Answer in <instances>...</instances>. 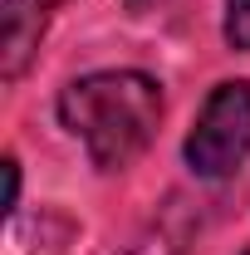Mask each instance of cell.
<instances>
[{"label": "cell", "mask_w": 250, "mask_h": 255, "mask_svg": "<svg viewBox=\"0 0 250 255\" xmlns=\"http://www.w3.org/2000/svg\"><path fill=\"white\" fill-rule=\"evenodd\" d=\"M246 255H250V251H246Z\"/></svg>", "instance_id": "cell-8"}, {"label": "cell", "mask_w": 250, "mask_h": 255, "mask_svg": "<svg viewBox=\"0 0 250 255\" xmlns=\"http://www.w3.org/2000/svg\"><path fill=\"white\" fill-rule=\"evenodd\" d=\"M191 231H196V211H191V201H187V196H172V201L157 211V221L127 246V255H187Z\"/></svg>", "instance_id": "cell-4"}, {"label": "cell", "mask_w": 250, "mask_h": 255, "mask_svg": "<svg viewBox=\"0 0 250 255\" xmlns=\"http://www.w3.org/2000/svg\"><path fill=\"white\" fill-rule=\"evenodd\" d=\"M250 152V84L231 79L216 84L187 132V167L206 182L231 177Z\"/></svg>", "instance_id": "cell-2"}, {"label": "cell", "mask_w": 250, "mask_h": 255, "mask_svg": "<svg viewBox=\"0 0 250 255\" xmlns=\"http://www.w3.org/2000/svg\"><path fill=\"white\" fill-rule=\"evenodd\" d=\"M59 123L84 137L98 172H123L147 152L162 123V84L137 69H103L64 84Z\"/></svg>", "instance_id": "cell-1"}, {"label": "cell", "mask_w": 250, "mask_h": 255, "mask_svg": "<svg viewBox=\"0 0 250 255\" xmlns=\"http://www.w3.org/2000/svg\"><path fill=\"white\" fill-rule=\"evenodd\" d=\"M226 44L250 54V0H226Z\"/></svg>", "instance_id": "cell-5"}, {"label": "cell", "mask_w": 250, "mask_h": 255, "mask_svg": "<svg viewBox=\"0 0 250 255\" xmlns=\"http://www.w3.org/2000/svg\"><path fill=\"white\" fill-rule=\"evenodd\" d=\"M127 5H147V0H127Z\"/></svg>", "instance_id": "cell-7"}, {"label": "cell", "mask_w": 250, "mask_h": 255, "mask_svg": "<svg viewBox=\"0 0 250 255\" xmlns=\"http://www.w3.org/2000/svg\"><path fill=\"white\" fill-rule=\"evenodd\" d=\"M59 5H69V0H5L0 5V79L5 84H15L30 69Z\"/></svg>", "instance_id": "cell-3"}, {"label": "cell", "mask_w": 250, "mask_h": 255, "mask_svg": "<svg viewBox=\"0 0 250 255\" xmlns=\"http://www.w3.org/2000/svg\"><path fill=\"white\" fill-rule=\"evenodd\" d=\"M20 206V162L5 157V211H15Z\"/></svg>", "instance_id": "cell-6"}]
</instances>
